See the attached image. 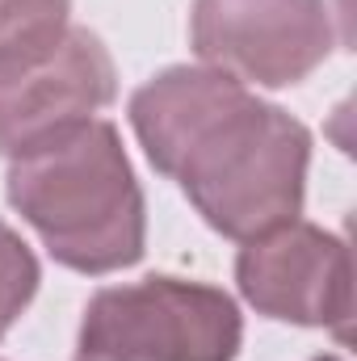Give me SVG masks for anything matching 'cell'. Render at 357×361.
Instances as JSON below:
<instances>
[{
	"label": "cell",
	"instance_id": "6da1fadb",
	"mask_svg": "<svg viewBox=\"0 0 357 361\" xmlns=\"http://www.w3.org/2000/svg\"><path fill=\"white\" fill-rule=\"evenodd\" d=\"M131 126L156 164L227 240H253L298 219L311 135L248 85L198 63L152 76L131 97Z\"/></svg>",
	"mask_w": 357,
	"mask_h": 361
},
{
	"label": "cell",
	"instance_id": "7a4b0ae2",
	"mask_svg": "<svg viewBox=\"0 0 357 361\" xmlns=\"http://www.w3.org/2000/svg\"><path fill=\"white\" fill-rule=\"evenodd\" d=\"M8 206L76 273H118L147 244V206L114 122L85 126L8 160Z\"/></svg>",
	"mask_w": 357,
	"mask_h": 361
},
{
	"label": "cell",
	"instance_id": "3957f363",
	"mask_svg": "<svg viewBox=\"0 0 357 361\" xmlns=\"http://www.w3.org/2000/svg\"><path fill=\"white\" fill-rule=\"evenodd\" d=\"M240 341V307L219 286L143 277L92 294L72 361H236Z\"/></svg>",
	"mask_w": 357,
	"mask_h": 361
},
{
	"label": "cell",
	"instance_id": "277c9868",
	"mask_svg": "<svg viewBox=\"0 0 357 361\" xmlns=\"http://www.w3.org/2000/svg\"><path fill=\"white\" fill-rule=\"evenodd\" d=\"M193 55L257 89L307 80L337 47L324 0H193Z\"/></svg>",
	"mask_w": 357,
	"mask_h": 361
},
{
	"label": "cell",
	"instance_id": "5b68a950",
	"mask_svg": "<svg viewBox=\"0 0 357 361\" xmlns=\"http://www.w3.org/2000/svg\"><path fill=\"white\" fill-rule=\"evenodd\" d=\"M236 281L248 307L298 328H332L349 336L353 319V269L341 235L290 219L265 235L244 240Z\"/></svg>",
	"mask_w": 357,
	"mask_h": 361
},
{
	"label": "cell",
	"instance_id": "8992f818",
	"mask_svg": "<svg viewBox=\"0 0 357 361\" xmlns=\"http://www.w3.org/2000/svg\"><path fill=\"white\" fill-rule=\"evenodd\" d=\"M118 92L105 42L72 25L42 59L0 76V156H25L76 126L92 122Z\"/></svg>",
	"mask_w": 357,
	"mask_h": 361
},
{
	"label": "cell",
	"instance_id": "52a82bcc",
	"mask_svg": "<svg viewBox=\"0 0 357 361\" xmlns=\"http://www.w3.org/2000/svg\"><path fill=\"white\" fill-rule=\"evenodd\" d=\"M72 30V0H0V76L42 59Z\"/></svg>",
	"mask_w": 357,
	"mask_h": 361
},
{
	"label": "cell",
	"instance_id": "ba28073f",
	"mask_svg": "<svg viewBox=\"0 0 357 361\" xmlns=\"http://www.w3.org/2000/svg\"><path fill=\"white\" fill-rule=\"evenodd\" d=\"M34 294H38V261L30 244L0 223V336L21 319Z\"/></svg>",
	"mask_w": 357,
	"mask_h": 361
},
{
	"label": "cell",
	"instance_id": "9c48e42d",
	"mask_svg": "<svg viewBox=\"0 0 357 361\" xmlns=\"http://www.w3.org/2000/svg\"><path fill=\"white\" fill-rule=\"evenodd\" d=\"M315 361H341V357H332V353H328V357H315Z\"/></svg>",
	"mask_w": 357,
	"mask_h": 361
}]
</instances>
